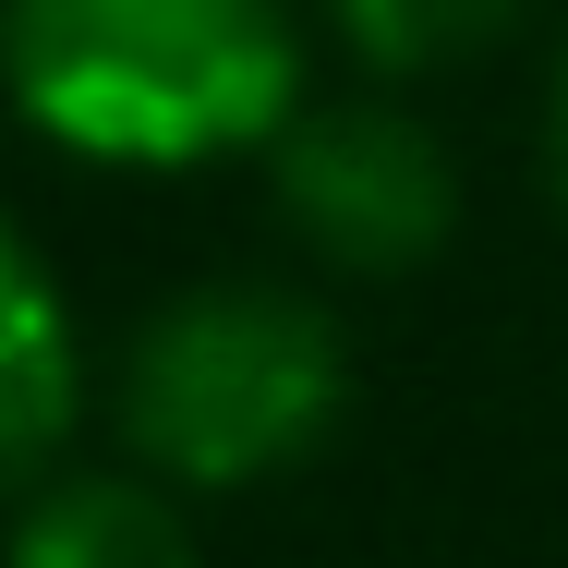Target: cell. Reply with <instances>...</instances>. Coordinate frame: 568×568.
<instances>
[{"mask_svg":"<svg viewBox=\"0 0 568 568\" xmlns=\"http://www.w3.org/2000/svg\"><path fill=\"white\" fill-rule=\"evenodd\" d=\"M0 85L73 158L182 170L303 121L291 0H0Z\"/></svg>","mask_w":568,"mask_h":568,"instance_id":"obj_1","label":"cell"},{"mask_svg":"<svg viewBox=\"0 0 568 568\" xmlns=\"http://www.w3.org/2000/svg\"><path fill=\"white\" fill-rule=\"evenodd\" d=\"M327 412H339V327L266 278L182 291L170 315H145L121 363L133 459L170 484H266L327 436Z\"/></svg>","mask_w":568,"mask_h":568,"instance_id":"obj_2","label":"cell"},{"mask_svg":"<svg viewBox=\"0 0 568 568\" xmlns=\"http://www.w3.org/2000/svg\"><path fill=\"white\" fill-rule=\"evenodd\" d=\"M278 219L303 254H327L351 278H399L424 266L459 219L448 145L412 110H375V98H327L278 133Z\"/></svg>","mask_w":568,"mask_h":568,"instance_id":"obj_3","label":"cell"},{"mask_svg":"<svg viewBox=\"0 0 568 568\" xmlns=\"http://www.w3.org/2000/svg\"><path fill=\"white\" fill-rule=\"evenodd\" d=\"M61 436H73V327H61L49 266L0 219V496L37 484V459Z\"/></svg>","mask_w":568,"mask_h":568,"instance_id":"obj_4","label":"cell"},{"mask_svg":"<svg viewBox=\"0 0 568 568\" xmlns=\"http://www.w3.org/2000/svg\"><path fill=\"white\" fill-rule=\"evenodd\" d=\"M12 568H194V532L158 484L133 471H73L49 496H24L12 520Z\"/></svg>","mask_w":568,"mask_h":568,"instance_id":"obj_5","label":"cell"},{"mask_svg":"<svg viewBox=\"0 0 568 568\" xmlns=\"http://www.w3.org/2000/svg\"><path fill=\"white\" fill-rule=\"evenodd\" d=\"M327 12L375 73H436V61H471L520 24V0H327Z\"/></svg>","mask_w":568,"mask_h":568,"instance_id":"obj_6","label":"cell"},{"mask_svg":"<svg viewBox=\"0 0 568 568\" xmlns=\"http://www.w3.org/2000/svg\"><path fill=\"white\" fill-rule=\"evenodd\" d=\"M557 194H568V61H557Z\"/></svg>","mask_w":568,"mask_h":568,"instance_id":"obj_7","label":"cell"}]
</instances>
